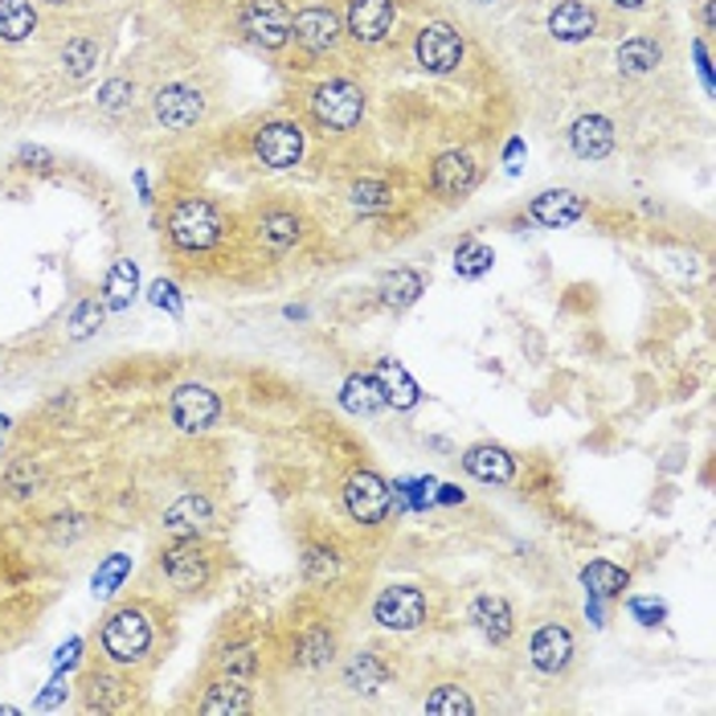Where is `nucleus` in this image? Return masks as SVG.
Returning <instances> with one entry per match:
<instances>
[{"instance_id": "f257e3e1", "label": "nucleus", "mask_w": 716, "mask_h": 716, "mask_svg": "<svg viewBox=\"0 0 716 716\" xmlns=\"http://www.w3.org/2000/svg\"><path fill=\"white\" fill-rule=\"evenodd\" d=\"M222 234H226V217L217 214V205L205 202V197H180L168 214V242L176 251L205 254L222 242Z\"/></svg>"}, {"instance_id": "f03ea898", "label": "nucleus", "mask_w": 716, "mask_h": 716, "mask_svg": "<svg viewBox=\"0 0 716 716\" xmlns=\"http://www.w3.org/2000/svg\"><path fill=\"white\" fill-rule=\"evenodd\" d=\"M151 651V622L139 606H119L102 622V655L119 667L139 664Z\"/></svg>"}, {"instance_id": "7ed1b4c3", "label": "nucleus", "mask_w": 716, "mask_h": 716, "mask_svg": "<svg viewBox=\"0 0 716 716\" xmlns=\"http://www.w3.org/2000/svg\"><path fill=\"white\" fill-rule=\"evenodd\" d=\"M312 115L324 131L344 136V131H352L365 119V90L349 82V78H327L312 95Z\"/></svg>"}, {"instance_id": "20e7f679", "label": "nucleus", "mask_w": 716, "mask_h": 716, "mask_svg": "<svg viewBox=\"0 0 716 716\" xmlns=\"http://www.w3.org/2000/svg\"><path fill=\"white\" fill-rule=\"evenodd\" d=\"M160 569L168 586L180 594H202L214 578V566H209V557L205 549L197 545V537H173V545L160 553Z\"/></svg>"}, {"instance_id": "39448f33", "label": "nucleus", "mask_w": 716, "mask_h": 716, "mask_svg": "<svg viewBox=\"0 0 716 716\" xmlns=\"http://www.w3.org/2000/svg\"><path fill=\"white\" fill-rule=\"evenodd\" d=\"M344 508H349V516L356 524L381 528L390 520L393 488L377 471H356V475H349V483H344Z\"/></svg>"}, {"instance_id": "423d86ee", "label": "nucleus", "mask_w": 716, "mask_h": 716, "mask_svg": "<svg viewBox=\"0 0 716 716\" xmlns=\"http://www.w3.org/2000/svg\"><path fill=\"white\" fill-rule=\"evenodd\" d=\"M238 26L258 50H283L291 41V9L283 0H246Z\"/></svg>"}, {"instance_id": "0eeeda50", "label": "nucleus", "mask_w": 716, "mask_h": 716, "mask_svg": "<svg viewBox=\"0 0 716 716\" xmlns=\"http://www.w3.org/2000/svg\"><path fill=\"white\" fill-rule=\"evenodd\" d=\"M463 53H467L463 33L454 26H447V21H430V26L418 29L414 58L430 75H451V70H459V66H463Z\"/></svg>"}, {"instance_id": "6e6552de", "label": "nucleus", "mask_w": 716, "mask_h": 716, "mask_svg": "<svg viewBox=\"0 0 716 716\" xmlns=\"http://www.w3.org/2000/svg\"><path fill=\"white\" fill-rule=\"evenodd\" d=\"M430 606H426V594L418 590V586H390V590L377 594V602H373V618H377V627L385 630H418L426 622Z\"/></svg>"}, {"instance_id": "1a4fd4ad", "label": "nucleus", "mask_w": 716, "mask_h": 716, "mask_svg": "<svg viewBox=\"0 0 716 716\" xmlns=\"http://www.w3.org/2000/svg\"><path fill=\"white\" fill-rule=\"evenodd\" d=\"M254 156L275 168V173H287L303 160V127L291 124V119H275V124H263L254 131Z\"/></svg>"}, {"instance_id": "9d476101", "label": "nucleus", "mask_w": 716, "mask_h": 716, "mask_svg": "<svg viewBox=\"0 0 716 716\" xmlns=\"http://www.w3.org/2000/svg\"><path fill=\"white\" fill-rule=\"evenodd\" d=\"M398 26V4L393 0H349L344 9V33L361 46H381Z\"/></svg>"}, {"instance_id": "9b49d317", "label": "nucleus", "mask_w": 716, "mask_h": 716, "mask_svg": "<svg viewBox=\"0 0 716 716\" xmlns=\"http://www.w3.org/2000/svg\"><path fill=\"white\" fill-rule=\"evenodd\" d=\"M168 418L185 434H205L222 418V402H217V393L209 385H180L173 393V402H168Z\"/></svg>"}, {"instance_id": "f8f14e48", "label": "nucleus", "mask_w": 716, "mask_h": 716, "mask_svg": "<svg viewBox=\"0 0 716 716\" xmlns=\"http://www.w3.org/2000/svg\"><path fill=\"white\" fill-rule=\"evenodd\" d=\"M151 115H156V124L168 127V131H189V127L202 124L205 115V99L202 90L185 87V82H168L151 95Z\"/></svg>"}, {"instance_id": "ddd939ff", "label": "nucleus", "mask_w": 716, "mask_h": 716, "mask_svg": "<svg viewBox=\"0 0 716 716\" xmlns=\"http://www.w3.org/2000/svg\"><path fill=\"white\" fill-rule=\"evenodd\" d=\"M340 33H344V26H340V17L332 13L327 4H307V9H300V13L291 17V38L300 41L312 58L336 50Z\"/></svg>"}, {"instance_id": "4468645a", "label": "nucleus", "mask_w": 716, "mask_h": 716, "mask_svg": "<svg viewBox=\"0 0 716 716\" xmlns=\"http://www.w3.org/2000/svg\"><path fill=\"white\" fill-rule=\"evenodd\" d=\"M475 180H479L475 160L459 148L442 151V156H434V164H430V189L439 193L442 202H463L467 193L475 189Z\"/></svg>"}, {"instance_id": "2eb2a0df", "label": "nucleus", "mask_w": 716, "mask_h": 716, "mask_svg": "<svg viewBox=\"0 0 716 716\" xmlns=\"http://www.w3.org/2000/svg\"><path fill=\"white\" fill-rule=\"evenodd\" d=\"M586 197H578L573 189H545L528 202V217L545 229H566V226H578L586 217Z\"/></svg>"}, {"instance_id": "dca6fc26", "label": "nucleus", "mask_w": 716, "mask_h": 716, "mask_svg": "<svg viewBox=\"0 0 716 716\" xmlns=\"http://www.w3.org/2000/svg\"><path fill=\"white\" fill-rule=\"evenodd\" d=\"M528 655H532L537 671L561 676V671L573 664V635H569L561 622H545V627L532 635V643H528Z\"/></svg>"}, {"instance_id": "f3484780", "label": "nucleus", "mask_w": 716, "mask_h": 716, "mask_svg": "<svg viewBox=\"0 0 716 716\" xmlns=\"http://www.w3.org/2000/svg\"><path fill=\"white\" fill-rule=\"evenodd\" d=\"M569 148L581 160H606L615 151V124L606 115H581L569 127Z\"/></svg>"}, {"instance_id": "a211bd4d", "label": "nucleus", "mask_w": 716, "mask_h": 716, "mask_svg": "<svg viewBox=\"0 0 716 716\" xmlns=\"http://www.w3.org/2000/svg\"><path fill=\"white\" fill-rule=\"evenodd\" d=\"M463 471L471 479H479V483H512L516 479V459L512 451H503V447H496V442H479V447H471V451L463 454Z\"/></svg>"}, {"instance_id": "6ab92c4d", "label": "nucleus", "mask_w": 716, "mask_h": 716, "mask_svg": "<svg viewBox=\"0 0 716 716\" xmlns=\"http://www.w3.org/2000/svg\"><path fill=\"white\" fill-rule=\"evenodd\" d=\"M594 29H598V13H594L586 0H561L553 13H549V33H553V41H566V46L590 41Z\"/></svg>"}, {"instance_id": "aec40b11", "label": "nucleus", "mask_w": 716, "mask_h": 716, "mask_svg": "<svg viewBox=\"0 0 716 716\" xmlns=\"http://www.w3.org/2000/svg\"><path fill=\"white\" fill-rule=\"evenodd\" d=\"M209 520H214L209 500H205L202 491H185V496L164 512V532H168V537H202L205 528H209Z\"/></svg>"}, {"instance_id": "412c9836", "label": "nucleus", "mask_w": 716, "mask_h": 716, "mask_svg": "<svg viewBox=\"0 0 716 716\" xmlns=\"http://www.w3.org/2000/svg\"><path fill=\"white\" fill-rule=\"evenodd\" d=\"M467 615H471V622H475V630L483 635V639H491V643L512 639L516 618H512V606L503 602L500 594H479Z\"/></svg>"}, {"instance_id": "4be33fe9", "label": "nucleus", "mask_w": 716, "mask_h": 716, "mask_svg": "<svg viewBox=\"0 0 716 716\" xmlns=\"http://www.w3.org/2000/svg\"><path fill=\"white\" fill-rule=\"evenodd\" d=\"M373 381L381 385V398H385V405H393V410H414V405L422 402L418 381L410 377L393 356H385V361L373 365Z\"/></svg>"}, {"instance_id": "5701e85b", "label": "nucleus", "mask_w": 716, "mask_h": 716, "mask_svg": "<svg viewBox=\"0 0 716 716\" xmlns=\"http://www.w3.org/2000/svg\"><path fill=\"white\" fill-rule=\"evenodd\" d=\"M139 295V266L131 263V258H119V263L107 271V278H102V307L107 312H127L131 303H136Z\"/></svg>"}, {"instance_id": "b1692460", "label": "nucleus", "mask_w": 716, "mask_h": 716, "mask_svg": "<svg viewBox=\"0 0 716 716\" xmlns=\"http://www.w3.org/2000/svg\"><path fill=\"white\" fill-rule=\"evenodd\" d=\"M340 405H344L352 418L381 414V410H385V398H381V385L373 381V373H352V377L340 385Z\"/></svg>"}, {"instance_id": "393cba45", "label": "nucleus", "mask_w": 716, "mask_h": 716, "mask_svg": "<svg viewBox=\"0 0 716 716\" xmlns=\"http://www.w3.org/2000/svg\"><path fill=\"white\" fill-rule=\"evenodd\" d=\"M422 291H426V278L418 275L414 266H398L393 275L381 278L377 295H381V303H385L390 312H405V307H414Z\"/></svg>"}, {"instance_id": "a878e982", "label": "nucleus", "mask_w": 716, "mask_h": 716, "mask_svg": "<svg viewBox=\"0 0 716 716\" xmlns=\"http://www.w3.org/2000/svg\"><path fill=\"white\" fill-rule=\"evenodd\" d=\"M251 692H246V684L242 679H217V684H209L202 696V708L205 716H229V713H251Z\"/></svg>"}, {"instance_id": "bb28decb", "label": "nucleus", "mask_w": 716, "mask_h": 716, "mask_svg": "<svg viewBox=\"0 0 716 716\" xmlns=\"http://www.w3.org/2000/svg\"><path fill=\"white\" fill-rule=\"evenodd\" d=\"M385 679H390V664H385L377 651L352 655L349 667H344V684H349L352 692H365V696H377V692L385 688Z\"/></svg>"}, {"instance_id": "cd10ccee", "label": "nucleus", "mask_w": 716, "mask_h": 716, "mask_svg": "<svg viewBox=\"0 0 716 716\" xmlns=\"http://www.w3.org/2000/svg\"><path fill=\"white\" fill-rule=\"evenodd\" d=\"M581 586H586L590 598L610 602V598H618L630 586V573L622 566H615V561H590V566L581 569Z\"/></svg>"}, {"instance_id": "c85d7f7f", "label": "nucleus", "mask_w": 716, "mask_h": 716, "mask_svg": "<svg viewBox=\"0 0 716 716\" xmlns=\"http://www.w3.org/2000/svg\"><path fill=\"white\" fill-rule=\"evenodd\" d=\"M33 29H38L33 0H0V41L21 46V41L33 38Z\"/></svg>"}, {"instance_id": "c756f323", "label": "nucleus", "mask_w": 716, "mask_h": 716, "mask_svg": "<svg viewBox=\"0 0 716 716\" xmlns=\"http://www.w3.org/2000/svg\"><path fill=\"white\" fill-rule=\"evenodd\" d=\"M258 242H263L266 251H291L295 242L303 238V222L287 209H275V214H263L258 217Z\"/></svg>"}, {"instance_id": "7c9ffc66", "label": "nucleus", "mask_w": 716, "mask_h": 716, "mask_svg": "<svg viewBox=\"0 0 716 716\" xmlns=\"http://www.w3.org/2000/svg\"><path fill=\"white\" fill-rule=\"evenodd\" d=\"M664 62V50H659V41L655 38H627L618 46V70L622 75H651L655 66Z\"/></svg>"}, {"instance_id": "2f4dec72", "label": "nucleus", "mask_w": 716, "mask_h": 716, "mask_svg": "<svg viewBox=\"0 0 716 716\" xmlns=\"http://www.w3.org/2000/svg\"><path fill=\"white\" fill-rule=\"evenodd\" d=\"M349 202L352 209H361V214H390L398 197H393V189L385 180H356L349 189Z\"/></svg>"}, {"instance_id": "473e14b6", "label": "nucleus", "mask_w": 716, "mask_h": 716, "mask_svg": "<svg viewBox=\"0 0 716 716\" xmlns=\"http://www.w3.org/2000/svg\"><path fill=\"white\" fill-rule=\"evenodd\" d=\"M426 713L434 716H471L475 713V700L467 696V688L459 684H439V688L426 696Z\"/></svg>"}, {"instance_id": "72a5a7b5", "label": "nucleus", "mask_w": 716, "mask_h": 716, "mask_svg": "<svg viewBox=\"0 0 716 716\" xmlns=\"http://www.w3.org/2000/svg\"><path fill=\"white\" fill-rule=\"evenodd\" d=\"M127 573H131V557L111 553L99 569H95V578H90V594H95V598H111V594L127 581Z\"/></svg>"}, {"instance_id": "f704fd0d", "label": "nucleus", "mask_w": 716, "mask_h": 716, "mask_svg": "<svg viewBox=\"0 0 716 716\" xmlns=\"http://www.w3.org/2000/svg\"><path fill=\"white\" fill-rule=\"evenodd\" d=\"M41 488V471L33 459H17V463H9V471H4V491L13 496V500H33Z\"/></svg>"}, {"instance_id": "c9c22d12", "label": "nucleus", "mask_w": 716, "mask_h": 716, "mask_svg": "<svg viewBox=\"0 0 716 716\" xmlns=\"http://www.w3.org/2000/svg\"><path fill=\"white\" fill-rule=\"evenodd\" d=\"M332 655H336V635L327 627H315L307 630L300 639V664L303 667H327L332 664Z\"/></svg>"}, {"instance_id": "e433bc0d", "label": "nucleus", "mask_w": 716, "mask_h": 716, "mask_svg": "<svg viewBox=\"0 0 716 716\" xmlns=\"http://www.w3.org/2000/svg\"><path fill=\"white\" fill-rule=\"evenodd\" d=\"M491 263H496V254H491V246H483V242H463V246L454 251V275L459 278L488 275Z\"/></svg>"}, {"instance_id": "4c0bfd02", "label": "nucleus", "mask_w": 716, "mask_h": 716, "mask_svg": "<svg viewBox=\"0 0 716 716\" xmlns=\"http://www.w3.org/2000/svg\"><path fill=\"white\" fill-rule=\"evenodd\" d=\"M62 66H66V75H70V78L90 75V70L99 66V41H95V38H75V41H66Z\"/></svg>"}, {"instance_id": "58836bf2", "label": "nucleus", "mask_w": 716, "mask_h": 716, "mask_svg": "<svg viewBox=\"0 0 716 716\" xmlns=\"http://www.w3.org/2000/svg\"><path fill=\"white\" fill-rule=\"evenodd\" d=\"M102 320H107V307H102V300H78L75 312H70V336H75V340L95 336V332L102 327Z\"/></svg>"}, {"instance_id": "ea45409f", "label": "nucleus", "mask_w": 716, "mask_h": 716, "mask_svg": "<svg viewBox=\"0 0 716 716\" xmlns=\"http://www.w3.org/2000/svg\"><path fill=\"white\" fill-rule=\"evenodd\" d=\"M217 671L226 679H242V684H246V679L258 671V655H254V647H246V643H242V647H229V651H222V659H217Z\"/></svg>"}, {"instance_id": "a19ab883", "label": "nucleus", "mask_w": 716, "mask_h": 716, "mask_svg": "<svg viewBox=\"0 0 716 716\" xmlns=\"http://www.w3.org/2000/svg\"><path fill=\"white\" fill-rule=\"evenodd\" d=\"M340 569V557L336 549H307V557H303V573H307V581H332Z\"/></svg>"}, {"instance_id": "79ce46f5", "label": "nucleus", "mask_w": 716, "mask_h": 716, "mask_svg": "<svg viewBox=\"0 0 716 716\" xmlns=\"http://www.w3.org/2000/svg\"><path fill=\"white\" fill-rule=\"evenodd\" d=\"M136 95V82L131 78H111V82H102L99 87V111H124L127 102Z\"/></svg>"}, {"instance_id": "37998d69", "label": "nucleus", "mask_w": 716, "mask_h": 716, "mask_svg": "<svg viewBox=\"0 0 716 716\" xmlns=\"http://www.w3.org/2000/svg\"><path fill=\"white\" fill-rule=\"evenodd\" d=\"M87 688H90V700H87V708H111V704H119V700H124V684H119V679L90 676V679H87Z\"/></svg>"}, {"instance_id": "c03bdc74", "label": "nucleus", "mask_w": 716, "mask_h": 716, "mask_svg": "<svg viewBox=\"0 0 716 716\" xmlns=\"http://www.w3.org/2000/svg\"><path fill=\"white\" fill-rule=\"evenodd\" d=\"M148 300H151V307H160V312H168V315H180V291H176V283H168V278H156L148 287Z\"/></svg>"}, {"instance_id": "a18cd8bd", "label": "nucleus", "mask_w": 716, "mask_h": 716, "mask_svg": "<svg viewBox=\"0 0 716 716\" xmlns=\"http://www.w3.org/2000/svg\"><path fill=\"white\" fill-rule=\"evenodd\" d=\"M627 610L639 618L643 627H659V622L667 618V606L664 602H651V598H630Z\"/></svg>"}, {"instance_id": "49530a36", "label": "nucleus", "mask_w": 716, "mask_h": 716, "mask_svg": "<svg viewBox=\"0 0 716 716\" xmlns=\"http://www.w3.org/2000/svg\"><path fill=\"white\" fill-rule=\"evenodd\" d=\"M66 696H70V684H66L62 671H58V676L46 684V692L33 700V708H38V713H46V708H58V704H66Z\"/></svg>"}, {"instance_id": "de8ad7c7", "label": "nucleus", "mask_w": 716, "mask_h": 716, "mask_svg": "<svg viewBox=\"0 0 716 716\" xmlns=\"http://www.w3.org/2000/svg\"><path fill=\"white\" fill-rule=\"evenodd\" d=\"M78 655H82V639H66L58 651H53V671H70L78 664Z\"/></svg>"}, {"instance_id": "09e8293b", "label": "nucleus", "mask_w": 716, "mask_h": 716, "mask_svg": "<svg viewBox=\"0 0 716 716\" xmlns=\"http://www.w3.org/2000/svg\"><path fill=\"white\" fill-rule=\"evenodd\" d=\"M50 160H53V156L46 148H21V164H29V168H33V164H38V168H46Z\"/></svg>"}, {"instance_id": "8fccbe9b", "label": "nucleus", "mask_w": 716, "mask_h": 716, "mask_svg": "<svg viewBox=\"0 0 716 716\" xmlns=\"http://www.w3.org/2000/svg\"><path fill=\"white\" fill-rule=\"evenodd\" d=\"M439 503H463V491L454 488V483H442V488H439Z\"/></svg>"}, {"instance_id": "3c124183", "label": "nucleus", "mask_w": 716, "mask_h": 716, "mask_svg": "<svg viewBox=\"0 0 716 716\" xmlns=\"http://www.w3.org/2000/svg\"><path fill=\"white\" fill-rule=\"evenodd\" d=\"M618 9H627V13H635V9H643V4H647V0H615Z\"/></svg>"}, {"instance_id": "603ef678", "label": "nucleus", "mask_w": 716, "mask_h": 716, "mask_svg": "<svg viewBox=\"0 0 716 716\" xmlns=\"http://www.w3.org/2000/svg\"><path fill=\"white\" fill-rule=\"evenodd\" d=\"M0 373H4V356H0Z\"/></svg>"}, {"instance_id": "864d4df0", "label": "nucleus", "mask_w": 716, "mask_h": 716, "mask_svg": "<svg viewBox=\"0 0 716 716\" xmlns=\"http://www.w3.org/2000/svg\"><path fill=\"white\" fill-rule=\"evenodd\" d=\"M50 4H66V0H50Z\"/></svg>"}, {"instance_id": "5fc2aeb1", "label": "nucleus", "mask_w": 716, "mask_h": 716, "mask_svg": "<svg viewBox=\"0 0 716 716\" xmlns=\"http://www.w3.org/2000/svg\"><path fill=\"white\" fill-rule=\"evenodd\" d=\"M475 4H491V0H475Z\"/></svg>"}]
</instances>
